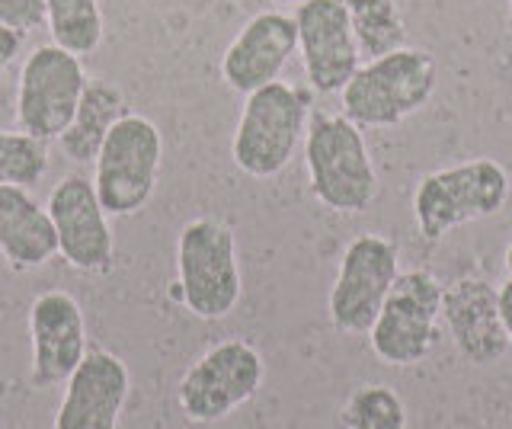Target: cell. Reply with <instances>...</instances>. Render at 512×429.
<instances>
[{
	"mask_svg": "<svg viewBox=\"0 0 512 429\" xmlns=\"http://www.w3.org/2000/svg\"><path fill=\"white\" fill-rule=\"evenodd\" d=\"M439 87L436 58L426 49H400L359 65L340 90L343 116L359 129H391L416 116Z\"/></svg>",
	"mask_w": 512,
	"mask_h": 429,
	"instance_id": "1",
	"label": "cell"
},
{
	"mask_svg": "<svg viewBox=\"0 0 512 429\" xmlns=\"http://www.w3.org/2000/svg\"><path fill=\"white\" fill-rule=\"evenodd\" d=\"M304 164L311 193L330 212L362 215L378 196V173L362 129L346 116L314 113L304 132Z\"/></svg>",
	"mask_w": 512,
	"mask_h": 429,
	"instance_id": "2",
	"label": "cell"
},
{
	"mask_svg": "<svg viewBox=\"0 0 512 429\" xmlns=\"http://www.w3.org/2000/svg\"><path fill=\"white\" fill-rule=\"evenodd\" d=\"M509 173L490 157L429 173L413 193V218L426 241H442L461 225L496 215L509 199Z\"/></svg>",
	"mask_w": 512,
	"mask_h": 429,
	"instance_id": "3",
	"label": "cell"
},
{
	"mask_svg": "<svg viewBox=\"0 0 512 429\" xmlns=\"http://www.w3.org/2000/svg\"><path fill=\"white\" fill-rule=\"evenodd\" d=\"M308 132V97L285 81H272L247 93L244 113L237 119L231 157L256 180L282 173Z\"/></svg>",
	"mask_w": 512,
	"mask_h": 429,
	"instance_id": "4",
	"label": "cell"
},
{
	"mask_svg": "<svg viewBox=\"0 0 512 429\" xmlns=\"http://www.w3.org/2000/svg\"><path fill=\"white\" fill-rule=\"evenodd\" d=\"M176 276L186 311L199 321L228 317L244 292L234 231L218 218L189 221L176 237Z\"/></svg>",
	"mask_w": 512,
	"mask_h": 429,
	"instance_id": "5",
	"label": "cell"
},
{
	"mask_svg": "<svg viewBox=\"0 0 512 429\" xmlns=\"http://www.w3.org/2000/svg\"><path fill=\"white\" fill-rule=\"evenodd\" d=\"M160 161H164L160 129L138 113H125L109 129L93 161V189L106 215H138L157 189Z\"/></svg>",
	"mask_w": 512,
	"mask_h": 429,
	"instance_id": "6",
	"label": "cell"
},
{
	"mask_svg": "<svg viewBox=\"0 0 512 429\" xmlns=\"http://www.w3.org/2000/svg\"><path fill=\"white\" fill-rule=\"evenodd\" d=\"M445 285L426 269H407L391 285L388 298L368 330L372 353L394 369L423 362L439 343Z\"/></svg>",
	"mask_w": 512,
	"mask_h": 429,
	"instance_id": "7",
	"label": "cell"
},
{
	"mask_svg": "<svg viewBox=\"0 0 512 429\" xmlns=\"http://www.w3.org/2000/svg\"><path fill=\"white\" fill-rule=\"evenodd\" d=\"M266 378L263 356L247 340H221L189 365L180 378L176 401L192 423H218L231 417L260 391Z\"/></svg>",
	"mask_w": 512,
	"mask_h": 429,
	"instance_id": "8",
	"label": "cell"
},
{
	"mask_svg": "<svg viewBox=\"0 0 512 429\" xmlns=\"http://www.w3.org/2000/svg\"><path fill=\"white\" fill-rule=\"evenodd\" d=\"M87 90V74L80 58L58 49V45H42L23 61L20 84H16V125L20 132L58 141L68 129L77 103Z\"/></svg>",
	"mask_w": 512,
	"mask_h": 429,
	"instance_id": "9",
	"label": "cell"
},
{
	"mask_svg": "<svg viewBox=\"0 0 512 429\" xmlns=\"http://www.w3.org/2000/svg\"><path fill=\"white\" fill-rule=\"evenodd\" d=\"M400 276V250L381 234H359L340 260L330 289V324L340 333H368Z\"/></svg>",
	"mask_w": 512,
	"mask_h": 429,
	"instance_id": "10",
	"label": "cell"
},
{
	"mask_svg": "<svg viewBox=\"0 0 512 429\" xmlns=\"http://www.w3.org/2000/svg\"><path fill=\"white\" fill-rule=\"evenodd\" d=\"M45 209L58 234L61 260L80 273H106L112 266L116 241H112L109 215L96 196L93 180L80 177V173L58 180Z\"/></svg>",
	"mask_w": 512,
	"mask_h": 429,
	"instance_id": "11",
	"label": "cell"
},
{
	"mask_svg": "<svg viewBox=\"0 0 512 429\" xmlns=\"http://www.w3.org/2000/svg\"><path fill=\"white\" fill-rule=\"evenodd\" d=\"M295 26L311 87L317 93H340L362 65L343 0H301L295 7Z\"/></svg>",
	"mask_w": 512,
	"mask_h": 429,
	"instance_id": "12",
	"label": "cell"
},
{
	"mask_svg": "<svg viewBox=\"0 0 512 429\" xmlns=\"http://www.w3.org/2000/svg\"><path fill=\"white\" fill-rule=\"evenodd\" d=\"M32 337V385L55 388L68 381L87 356V321L84 308L68 292H42L29 308Z\"/></svg>",
	"mask_w": 512,
	"mask_h": 429,
	"instance_id": "13",
	"label": "cell"
},
{
	"mask_svg": "<svg viewBox=\"0 0 512 429\" xmlns=\"http://www.w3.org/2000/svg\"><path fill=\"white\" fill-rule=\"evenodd\" d=\"M128 388L132 378L116 353L87 349L84 362L64 381L52 429H119Z\"/></svg>",
	"mask_w": 512,
	"mask_h": 429,
	"instance_id": "14",
	"label": "cell"
},
{
	"mask_svg": "<svg viewBox=\"0 0 512 429\" xmlns=\"http://www.w3.org/2000/svg\"><path fill=\"white\" fill-rule=\"evenodd\" d=\"M442 321L452 343L471 365H493L506 356L509 340L500 317V289L480 276H461L442 292Z\"/></svg>",
	"mask_w": 512,
	"mask_h": 429,
	"instance_id": "15",
	"label": "cell"
},
{
	"mask_svg": "<svg viewBox=\"0 0 512 429\" xmlns=\"http://www.w3.org/2000/svg\"><path fill=\"white\" fill-rule=\"evenodd\" d=\"M298 52L295 17L282 10H263L240 29L228 52L221 58L224 84L237 93H253L272 81H279L288 58Z\"/></svg>",
	"mask_w": 512,
	"mask_h": 429,
	"instance_id": "16",
	"label": "cell"
},
{
	"mask_svg": "<svg viewBox=\"0 0 512 429\" xmlns=\"http://www.w3.org/2000/svg\"><path fill=\"white\" fill-rule=\"evenodd\" d=\"M0 253L20 273L45 266L58 253L48 209L32 199L26 186H0Z\"/></svg>",
	"mask_w": 512,
	"mask_h": 429,
	"instance_id": "17",
	"label": "cell"
},
{
	"mask_svg": "<svg viewBox=\"0 0 512 429\" xmlns=\"http://www.w3.org/2000/svg\"><path fill=\"white\" fill-rule=\"evenodd\" d=\"M125 113H128L125 93L116 84L100 81V77H96V81H87V90L77 103V113H74L71 125L58 135L61 154L74 164H93L109 129Z\"/></svg>",
	"mask_w": 512,
	"mask_h": 429,
	"instance_id": "18",
	"label": "cell"
},
{
	"mask_svg": "<svg viewBox=\"0 0 512 429\" xmlns=\"http://www.w3.org/2000/svg\"><path fill=\"white\" fill-rule=\"evenodd\" d=\"M343 7L349 13L356 49L365 61L381 58L404 45L407 26L400 17L397 0H343Z\"/></svg>",
	"mask_w": 512,
	"mask_h": 429,
	"instance_id": "19",
	"label": "cell"
},
{
	"mask_svg": "<svg viewBox=\"0 0 512 429\" xmlns=\"http://www.w3.org/2000/svg\"><path fill=\"white\" fill-rule=\"evenodd\" d=\"M45 26L58 49L77 58L93 55L103 42L100 0H45Z\"/></svg>",
	"mask_w": 512,
	"mask_h": 429,
	"instance_id": "20",
	"label": "cell"
},
{
	"mask_svg": "<svg viewBox=\"0 0 512 429\" xmlns=\"http://www.w3.org/2000/svg\"><path fill=\"white\" fill-rule=\"evenodd\" d=\"M343 429H407V404L388 385H359L340 413Z\"/></svg>",
	"mask_w": 512,
	"mask_h": 429,
	"instance_id": "21",
	"label": "cell"
},
{
	"mask_svg": "<svg viewBox=\"0 0 512 429\" xmlns=\"http://www.w3.org/2000/svg\"><path fill=\"white\" fill-rule=\"evenodd\" d=\"M48 170V148L42 138L0 129V186H36Z\"/></svg>",
	"mask_w": 512,
	"mask_h": 429,
	"instance_id": "22",
	"label": "cell"
},
{
	"mask_svg": "<svg viewBox=\"0 0 512 429\" xmlns=\"http://www.w3.org/2000/svg\"><path fill=\"white\" fill-rule=\"evenodd\" d=\"M0 26H10L16 33L45 26V0H0Z\"/></svg>",
	"mask_w": 512,
	"mask_h": 429,
	"instance_id": "23",
	"label": "cell"
},
{
	"mask_svg": "<svg viewBox=\"0 0 512 429\" xmlns=\"http://www.w3.org/2000/svg\"><path fill=\"white\" fill-rule=\"evenodd\" d=\"M20 45H23V33H16L10 26H0V71L20 55Z\"/></svg>",
	"mask_w": 512,
	"mask_h": 429,
	"instance_id": "24",
	"label": "cell"
},
{
	"mask_svg": "<svg viewBox=\"0 0 512 429\" xmlns=\"http://www.w3.org/2000/svg\"><path fill=\"white\" fill-rule=\"evenodd\" d=\"M500 317H503V330H506V340L512 349V279H506L500 289Z\"/></svg>",
	"mask_w": 512,
	"mask_h": 429,
	"instance_id": "25",
	"label": "cell"
},
{
	"mask_svg": "<svg viewBox=\"0 0 512 429\" xmlns=\"http://www.w3.org/2000/svg\"><path fill=\"white\" fill-rule=\"evenodd\" d=\"M506 273H509V279H512V244L506 247Z\"/></svg>",
	"mask_w": 512,
	"mask_h": 429,
	"instance_id": "26",
	"label": "cell"
},
{
	"mask_svg": "<svg viewBox=\"0 0 512 429\" xmlns=\"http://www.w3.org/2000/svg\"><path fill=\"white\" fill-rule=\"evenodd\" d=\"M506 29H509V36H512V0H509V13H506Z\"/></svg>",
	"mask_w": 512,
	"mask_h": 429,
	"instance_id": "27",
	"label": "cell"
},
{
	"mask_svg": "<svg viewBox=\"0 0 512 429\" xmlns=\"http://www.w3.org/2000/svg\"><path fill=\"white\" fill-rule=\"evenodd\" d=\"M272 4H292V7H298L301 0H272Z\"/></svg>",
	"mask_w": 512,
	"mask_h": 429,
	"instance_id": "28",
	"label": "cell"
}]
</instances>
